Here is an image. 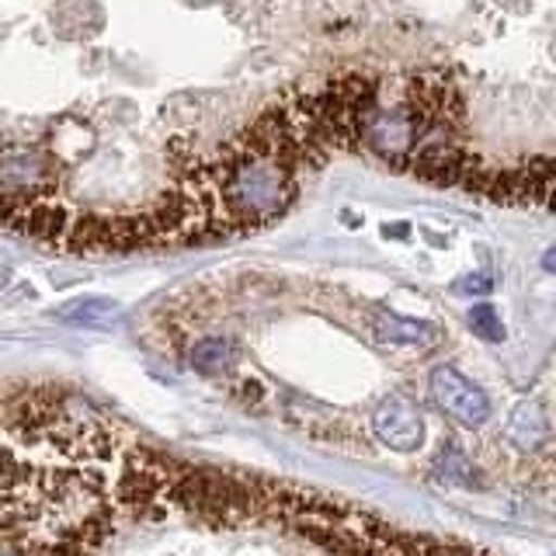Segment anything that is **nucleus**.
I'll return each instance as SVG.
<instances>
[{
    "mask_svg": "<svg viewBox=\"0 0 556 556\" xmlns=\"http://www.w3.org/2000/svg\"><path fill=\"white\" fill-rule=\"evenodd\" d=\"M466 324L473 327V334L483 338V341H491V344H501L504 341V324H501V313L494 306H473L469 309V317Z\"/></svg>",
    "mask_w": 556,
    "mask_h": 556,
    "instance_id": "obj_6",
    "label": "nucleus"
},
{
    "mask_svg": "<svg viewBox=\"0 0 556 556\" xmlns=\"http://www.w3.org/2000/svg\"><path fill=\"white\" fill-rule=\"evenodd\" d=\"M60 320L66 324H77V327H94V330H112L118 324V306L112 300H74L70 306L60 309Z\"/></svg>",
    "mask_w": 556,
    "mask_h": 556,
    "instance_id": "obj_5",
    "label": "nucleus"
},
{
    "mask_svg": "<svg viewBox=\"0 0 556 556\" xmlns=\"http://www.w3.org/2000/svg\"><path fill=\"white\" fill-rule=\"evenodd\" d=\"M372 431H376V439L382 445H390L393 452H414L425 442V417L407 396H390L376 407Z\"/></svg>",
    "mask_w": 556,
    "mask_h": 556,
    "instance_id": "obj_2",
    "label": "nucleus"
},
{
    "mask_svg": "<svg viewBox=\"0 0 556 556\" xmlns=\"http://www.w3.org/2000/svg\"><path fill=\"white\" fill-rule=\"evenodd\" d=\"M376 338L390 344H434L439 341V327H431L425 320H404L396 313H379Z\"/></svg>",
    "mask_w": 556,
    "mask_h": 556,
    "instance_id": "obj_4",
    "label": "nucleus"
},
{
    "mask_svg": "<svg viewBox=\"0 0 556 556\" xmlns=\"http://www.w3.org/2000/svg\"><path fill=\"white\" fill-rule=\"evenodd\" d=\"M431 396L452 421L463 428H480L486 417H491V396H486L477 382H469L459 369L452 365H439L431 372Z\"/></svg>",
    "mask_w": 556,
    "mask_h": 556,
    "instance_id": "obj_1",
    "label": "nucleus"
},
{
    "mask_svg": "<svg viewBox=\"0 0 556 556\" xmlns=\"http://www.w3.org/2000/svg\"><path fill=\"white\" fill-rule=\"evenodd\" d=\"M543 265H546V271H556V248L543 257Z\"/></svg>",
    "mask_w": 556,
    "mask_h": 556,
    "instance_id": "obj_7",
    "label": "nucleus"
},
{
    "mask_svg": "<svg viewBox=\"0 0 556 556\" xmlns=\"http://www.w3.org/2000/svg\"><path fill=\"white\" fill-rule=\"evenodd\" d=\"M188 362H191V369H199L202 376H223L240 362V348L230 338H202L191 344Z\"/></svg>",
    "mask_w": 556,
    "mask_h": 556,
    "instance_id": "obj_3",
    "label": "nucleus"
}]
</instances>
